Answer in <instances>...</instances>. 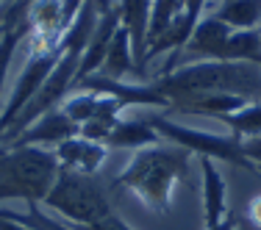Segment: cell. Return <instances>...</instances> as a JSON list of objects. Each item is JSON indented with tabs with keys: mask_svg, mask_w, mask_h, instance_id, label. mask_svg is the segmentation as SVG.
Here are the masks:
<instances>
[{
	"mask_svg": "<svg viewBox=\"0 0 261 230\" xmlns=\"http://www.w3.org/2000/svg\"><path fill=\"white\" fill-rule=\"evenodd\" d=\"M256 172H261V166H258V169H256Z\"/></svg>",
	"mask_w": 261,
	"mask_h": 230,
	"instance_id": "cell-29",
	"label": "cell"
},
{
	"mask_svg": "<svg viewBox=\"0 0 261 230\" xmlns=\"http://www.w3.org/2000/svg\"><path fill=\"white\" fill-rule=\"evenodd\" d=\"M150 125L159 130V136L164 141H172L175 147L200 155V158L211 161H222V164H233V166H245V169L256 172V164L245 155L242 150V139L233 133H208V130H197L189 125H181L175 120L167 117H147Z\"/></svg>",
	"mask_w": 261,
	"mask_h": 230,
	"instance_id": "cell-5",
	"label": "cell"
},
{
	"mask_svg": "<svg viewBox=\"0 0 261 230\" xmlns=\"http://www.w3.org/2000/svg\"><path fill=\"white\" fill-rule=\"evenodd\" d=\"M200 175H203V222H206V227H214L228 216V186L211 158H200Z\"/></svg>",
	"mask_w": 261,
	"mask_h": 230,
	"instance_id": "cell-12",
	"label": "cell"
},
{
	"mask_svg": "<svg viewBox=\"0 0 261 230\" xmlns=\"http://www.w3.org/2000/svg\"><path fill=\"white\" fill-rule=\"evenodd\" d=\"M231 31L233 28H228L225 22H220L217 17L208 14L195 25V31H192V36L186 39L181 53L192 55V59H197V61H222V53H225ZM172 64H175V61H172Z\"/></svg>",
	"mask_w": 261,
	"mask_h": 230,
	"instance_id": "cell-11",
	"label": "cell"
},
{
	"mask_svg": "<svg viewBox=\"0 0 261 230\" xmlns=\"http://www.w3.org/2000/svg\"><path fill=\"white\" fill-rule=\"evenodd\" d=\"M59 169V158L47 147H0V200L45 203Z\"/></svg>",
	"mask_w": 261,
	"mask_h": 230,
	"instance_id": "cell-3",
	"label": "cell"
},
{
	"mask_svg": "<svg viewBox=\"0 0 261 230\" xmlns=\"http://www.w3.org/2000/svg\"><path fill=\"white\" fill-rule=\"evenodd\" d=\"M222 122L239 139H256V136H261V100H250L247 105H242L239 111L228 114Z\"/></svg>",
	"mask_w": 261,
	"mask_h": 230,
	"instance_id": "cell-21",
	"label": "cell"
},
{
	"mask_svg": "<svg viewBox=\"0 0 261 230\" xmlns=\"http://www.w3.org/2000/svg\"><path fill=\"white\" fill-rule=\"evenodd\" d=\"M72 227H75V225H72ZM75 230H134V227H130L122 216H117L114 211H111V214L103 216L100 222H92V225H78Z\"/></svg>",
	"mask_w": 261,
	"mask_h": 230,
	"instance_id": "cell-23",
	"label": "cell"
},
{
	"mask_svg": "<svg viewBox=\"0 0 261 230\" xmlns=\"http://www.w3.org/2000/svg\"><path fill=\"white\" fill-rule=\"evenodd\" d=\"M45 205L56 214L67 216L72 225H92L111 214V203L106 189L95 180V175H78V172L59 169L50 194L45 197Z\"/></svg>",
	"mask_w": 261,
	"mask_h": 230,
	"instance_id": "cell-4",
	"label": "cell"
},
{
	"mask_svg": "<svg viewBox=\"0 0 261 230\" xmlns=\"http://www.w3.org/2000/svg\"><path fill=\"white\" fill-rule=\"evenodd\" d=\"M245 222H247V225H256V227H261V194H258V197H253V200L247 203Z\"/></svg>",
	"mask_w": 261,
	"mask_h": 230,
	"instance_id": "cell-25",
	"label": "cell"
},
{
	"mask_svg": "<svg viewBox=\"0 0 261 230\" xmlns=\"http://www.w3.org/2000/svg\"><path fill=\"white\" fill-rule=\"evenodd\" d=\"M72 136H78V125L64 114V108L59 105V108H50L47 114H42L36 122H31L17 139H11L9 145H3V147H20V145H34V147L56 145L59 147L61 141L72 139Z\"/></svg>",
	"mask_w": 261,
	"mask_h": 230,
	"instance_id": "cell-8",
	"label": "cell"
},
{
	"mask_svg": "<svg viewBox=\"0 0 261 230\" xmlns=\"http://www.w3.org/2000/svg\"><path fill=\"white\" fill-rule=\"evenodd\" d=\"M222 61H247L261 67V34L258 31H231Z\"/></svg>",
	"mask_w": 261,
	"mask_h": 230,
	"instance_id": "cell-18",
	"label": "cell"
},
{
	"mask_svg": "<svg viewBox=\"0 0 261 230\" xmlns=\"http://www.w3.org/2000/svg\"><path fill=\"white\" fill-rule=\"evenodd\" d=\"M242 150H245V155L256 164V169L261 166V136H256V139H242Z\"/></svg>",
	"mask_w": 261,
	"mask_h": 230,
	"instance_id": "cell-24",
	"label": "cell"
},
{
	"mask_svg": "<svg viewBox=\"0 0 261 230\" xmlns=\"http://www.w3.org/2000/svg\"><path fill=\"white\" fill-rule=\"evenodd\" d=\"M167 108L181 111L200 95H239L261 100V67L247 61H192L153 80Z\"/></svg>",
	"mask_w": 261,
	"mask_h": 230,
	"instance_id": "cell-1",
	"label": "cell"
},
{
	"mask_svg": "<svg viewBox=\"0 0 261 230\" xmlns=\"http://www.w3.org/2000/svg\"><path fill=\"white\" fill-rule=\"evenodd\" d=\"M0 230H31V227L14 225V222H9V219H0Z\"/></svg>",
	"mask_w": 261,
	"mask_h": 230,
	"instance_id": "cell-27",
	"label": "cell"
},
{
	"mask_svg": "<svg viewBox=\"0 0 261 230\" xmlns=\"http://www.w3.org/2000/svg\"><path fill=\"white\" fill-rule=\"evenodd\" d=\"M61 50H64V53H61L59 64L53 67V72L47 75L45 86L39 89V95H36L34 100L20 111V117L6 128V133H0V141L9 145V141L17 139V136H20L31 122H36L42 114H47L50 108H59V105L70 97L72 86H75V75H78L81 50H75V47H64V45H61Z\"/></svg>",
	"mask_w": 261,
	"mask_h": 230,
	"instance_id": "cell-6",
	"label": "cell"
},
{
	"mask_svg": "<svg viewBox=\"0 0 261 230\" xmlns=\"http://www.w3.org/2000/svg\"><path fill=\"white\" fill-rule=\"evenodd\" d=\"M25 39H28V25L25 22L9 20V14H6V28H3V36H0V100H3V86H6V75H9L11 59H14L17 47Z\"/></svg>",
	"mask_w": 261,
	"mask_h": 230,
	"instance_id": "cell-19",
	"label": "cell"
},
{
	"mask_svg": "<svg viewBox=\"0 0 261 230\" xmlns=\"http://www.w3.org/2000/svg\"><path fill=\"white\" fill-rule=\"evenodd\" d=\"M186 0H153L150 6V28H147V45L156 42L178 17L184 14Z\"/></svg>",
	"mask_w": 261,
	"mask_h": 230,
	"instance_id": "cell-22",
	"label": "cell"
},
{
	"mask_svg": "<svg viewBox=\"0 0 261 230\" xmlns=\"http://www.w3.org/2000/svg\"><path fill=\"white\" fill-rule=\"evenodd\" d=\"M161 141L159 130L150 125L147 117H134V120H120L111 130V136L106 139V147L109 150H130L139 153L147 150V147H156Z\"/></svg>",
	"mask_w": 261,
	"mask_h": 230,
	"instance_id": "cell-13",
	"label": "cell"
},
{
	"mask_svg": "<svg viewBox=\"0 0 261 230\" xmlns=\"http://www.w3.org/2000/svg\"><path fill=\"white\" fill-rule=\"evenodd\" d=\"M0 219H9V222H14V225H22V227H31V230H75L72 225H64V222L47 216L39 203H28L25 214L0 208Z\"/></svg>",
	"mask_w": 261,
	"mask_h": 230,
	"instance_id": "cell-20",
	"label": "cell"
},
{
	"mask_svg": "<svg viewBox=\"0 0 261 230\" xmlns=\"http://www.w3.org/2000/svg\"><path fill=\"white\" fill-rule=\"evenodd\" d=\"M236 230H261V227H256V225H247V222H245V225H236Z\"/></svg>",
	"mask_w": 261,
	"mask_h": 230,
	"instance_id": "cell-28",
	"label": "cell"
},
{
	"mask_svg": "<svg viewBox=\"0 0 261 230\" xmlns=\"http://www.w3.org/2000/svg\"><path fill=\"white\" fill-rule=\"evenodd\" d=\"M258 34H261V28H258Z\"/></svg>",
	"mask_w": 261,
	"mask_h": 230,
	"instance_id": "cell-31",
	"label": "cell"
},
{
	"mask_svg": "<svg viewBox=\"0 0 261 230\" xmlns=\"http://www.w3.org/2000/svg\"><path fill=\"white\" fill-rule=\"evenodd\" d=\"M189 150L184 147H147L130 155L125 169L117 175V186L134 194L156 214H170L172 194L189 172Z\"/></svg>",
	"mask_w": 261,
	"mask_h": 230,
	"instance_id": "cell-2",
	"label": "cell"
},
{
	"mask_svg": "<svg viewBox=\"0 0 261 230\" xmlns=\"http://www.w3.org/2000/svg\"><path fill=\"white\" fill-rule=\"evenodd\" d=\"M236 225H239V219H236L233 214H228L225 219L220 222V225H214V227H206V230H236Z\"/></svg>",
	"mask_w": 261,
	"mask_h": 230,
	"instance_id": "cell-26",
	"label": "cell"
},
{
	"mask_svg": "<svg viewBox=\"0 0 261 230\" xmlns=\"http://www.w3.org/2000/svg\"><path fill=\"white\" fill-rule=\"evenodd\" d=\"M31 45L34 47H31V55L14 83V92H11V97L6 100L3 111H0V133H6V128L20 117V111L39 95L47 75L53 72V67L59 64L61 53H64L61 45H39V42H31Z\"/></svg>",
	"mask_w": 261,
	"mask_h": 230,
	"instance_id": "cell-7",
	"label": "cell"
},
{
	"mask_svg": "<svg viewBox=\"0 0 261 230\" xmlns=\"http://www.w3.org/2000/svg\"><path fill=\"white\" fill-rule=\"evenodd\" d=\"M122 25V11L120 6H114L111 11H106V14H100V20H97L95 31H92V39L89 45H86V50L81 53V64H78V75H75V83L89 75H97L103 67V59L106 53H109V45L111 39H114L117 28Z\"/></svg>",
	"mask_w": 261,
	"mask_h": 230,
	"instance_id": "cell-9",
	"label": "cell"
},
{
	"mask_svg": "<svg viewBox=\"0 0 261 230\" xmlns=\"http://www.w3.org/2000/svg\"><path fill=\"white\" fill-rule=\"evenodd\" d=\"M122 11V25L130 34V50H134L136 67L145 72V53H147V28H150V6L153 0H117Z\"/></svg>",
	"mask_w": 261,
	"mask_h": 230,
	"instance_id": "cell-14",
	"label": "cell"
},
{
	"mask_svg": "<svg viewBox=\"0 0 261 230\" xmlns=\"http://www.w3.org/2000/svg\"><path fill=\"white\" fill-rule=\"evenodd\" d=\"M53 153L59 158L61 169L78 172V175H97V169L103 166L106 155H109V147L100 145V141H89L84 136H72V139L61 141Z\"/></svg>",
	"mask_w": 261,
	"mask_h": 230,
	"instance_id": "cell-10",
	"label": "cell"
},
{
	"mask_svg": "<svg viewBox=\"0 0 261 230\" xmlns=\"http://www.w3.org/2000/svg\"><path fill=\"white\" fill-rule=\"evenodd\" d=\"M233 31H258L261 28V0H220L214 14Z\"/></svg>",
	"mask_w": 261,
	"mask_h": 230,
	"instance_id": "cell-16",
	"label": "cell"
},
{
	"mask_svg": "<svg viewBox=\"0 0 261 230\" xmlns=\"http://www.w3.org/2000/svg\"><path fill=\"white\" fill-rule=\"evenodd\" d=\"M250 100L239 95H200L195 100H189L181 108V114H203V117H217V120H225L228 114L239 111L242 105H247Z\"/></svg>",
	"mask_w": 261,
	"mask_h": 230,
	"instance_id": "cell-17",
	"label": "cell"
},
{
	"mask_svg": "<svg viewBox=\"0 0 261 230\" xmlns=\"http://www.w3.org/2000/svg\"><path fill=\"white\" fill-rule=\"evenodd\" d=\"M97 75H106L111 80H125L128 75H145V72L136 67V59H134V50H130V34L125 25L117 28L114 39L109 45V53L103 59V67Z\"/></svg>",
	"mask_w": 261,
	"mask_h": 230,
	"instance_id": "cell-15",
	"label": "cell"
},
{
	"mask_svg": "<svg viewBox=\"0 0 261 230\" xmlns=\"http://www.w3.org/2000/svg\"><path fill=\"white\" fill-rule=\"evenodd\" d=\"M0 6H3V0H0Z\"/></svg>",
	"mask_w": 261,
	"mask_h": 230,
	"instance_id": "cell-30",
	"label": "cell"
}]
</instances>
